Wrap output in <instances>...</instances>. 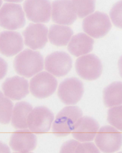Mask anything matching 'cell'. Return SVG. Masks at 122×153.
<instances>
[{"mask_svg":"<svg viewBox=\"0 0 122 153\" xmlns=\"http://www.w3.org/2000/svg\"><path fill=\"white\" fill-rule=\"evenodd\" d=\"M107 121L111 126L122 131V105L112 107L108 111Z\"/></svg>","mask_w":122,"mask_h":153,"instance_id":"24","label":"cell"},{"mask_svg":"<svg viewBox=\"0 0 122 153\" xmlns=\"http://www.w3.org/2000/svg\"><path fill=\"white\" fill-rule=\"evenodd\" d=\"M13 105L11 100L1 93V123L9 124L13 114Z\"/></svg>","mask_w":122,"mask_h":153,"instance_id":"23","label":"cell"},{"mask_svg":"<svg viewBox=\"0 0 122 153\" xmlns=\"http://www.w3.org/2000/svg\"><path fill=\"white\" fill-rule=\"evenodd\" d=\"M23 48V42L21 35L15 31H5L1 33V53L6 57L17 55Z\"/></svg>","mask_w":122,"mask_h":153,"instance_id":"17","label":"cell"},{"mask_svg":"<svg viewBox=\"0 0 122 153\" xmlns=\"http://www.w3.org/2000/svg\"><path fill=\"white\" fill-rule=\"evenodd\" d=\"M75 70L78 76L87 81H93L100 77L103 66L96 55L89 54L79 57L75 62Z\"/></svg>","mask_w":122,"mask_h":153,"instance_id":"7","label":"cell"},{"mask_svg":"<svg viewBox=\"0 0 122 153\" xmlns=\"http://www.w3.org/2000/svg\"><path fill=\"white\" fill-rule=\"evenodd\" d=\"M58 82L55 76L46 71L40 72L30 81V90L37 98L44 99L56 91Z\"/></svg>","mask_w":122,"mask_h":153,"instance_id":"5","label":"cell"},{"mask_svg":"<svg viewBox=\"0 0 122 153\" xmlns=\"http://www.w3.org/2000/svg\"><path fill=\"white\" fill-rule=\"evenodd\" d=\"M95 142L102 152L114 153L122 146V134L114 127L104 126L98 132Z\"/></svg>","mask_w":122,"mask_h":153,"instance_id":"6","label":"cell"},{"mask_svg":"<svg viewBox=\"0 0 122 153\" xmlns=\"http://www.w3.org/2000/svg\"><path fill=\"white\" fill-rule=\"evenodd\" d=\"M94 39L84 33H79L71 39L68 45L69 52L74 56L86 55L93 49Z\"/></svg>","mask_w":122,"mask_h":153,"instance_id":"18","label":"cell"},{"mask_svg":"<svg viewBox=\"0 0 122 153\" xmlns=\"http://www.w3.org/2000/svg\"><path fill=\"white\" fill-rule=\"evenodd\" d=\"M53 113L44 106L34 108L29 115L28 128L30 131L37 133H44L49 131L54 120Z\"/></svg>","mask_w":122,"mask_h":153,"instance_id":"9","label":"cell"},{"mask_svg":"<svg viewBox=\"0 0 122 153\" xmlns=\"http://www.w3.org/2000/svg\"><path fill=\"white\" fill-rule=\"evenodd\" d=\"M1 26L7 30H15L25 25V16L22 6L14 3H5L0 11Z\"/></svg>","mask_w":122,"mask_h":153,"instance_id":"4","label":"cell"},{"mask_svg":"<svg viewBox=\"0 0 122 153\" xmlns=\"http://www.w3.org/2000/svg\"><path fill=\"white\" fill-rule=\"evenodd\" d=\"M82 27L83 31L89 36L98 39L105 36L111 30L112 25L107 14L96 11L84 19Z\"/></svg>","mask_w":122,"mask_h":153,"instance_id":"3","label":"cell"},{"mask_svg":"<svg viewBox=\"0 0 122 153\" xmlns=\"http://www.w3.org/2000/svg\"><path fill=\"white\" fill-rule=\"evenodd\" d=\"M98 148H97L92 142H86L79 143L78 145L75 153H99Z\"/></svg>","mask_w":122,"mask_h":153,"instance_id":"26","label":"cell"},{"mask_svg":"<svg viewBox=\"0 0 122 153\" xmlns=\"http://www.w3.org/2000/svg\"><path fill=\"white\" fill-rule=\"evenodd\" d=\"M48 28L41 23H30L23 31L25 44L32 49H42L47 43Z\"/></svg>","mask_w":122,"mask_h":153,"instance_id":"11","label":"cell"},{"mask_svg":"<svg viewBox=\"0 0 122 153\" xmlns=\"http://www.w3.org/2000/svg\"><path fill=\"white\" fill-rule=\"evenodd\" d=\"M110 16L113 24L122 28V1L117 2L110 11Z\"/></svg>","mask_w":122,"mask_h":153,"instance_id":"25","label":"cell"},{"mask_svg":"<svg viewBox=\"0 0 122 153\" xmlns=\"http://www.w3.org/2000/svg\"><path fill=\"white\" fill-rule=\"evenodd\" d=\"M99 128L98 123L90 117H81L72 131V136L80 142H90L94 140Z\"/></svg>","mask_w":122,"mask_h":153,"instance_id":"14","label":"cell"},{"mask_svg":"<svg viewBox=\"0 0 122 153\" xmlns=\"http://www.w3.org/2000/svg\"><path fill=\"white\" fill-rule=\"evenodd\" d=\"M33 107L26 102L17 103L13 111L11 124L16 129H26L28 128V119Z\"/></svg>","mask_w":122,"mask_h":153,"instance_id":"19","label":"cell"},{"mask_svg":"<svg viewBox=\"0 0 122 153\" xmlns=\"http://www.w3.org/2000/svg\"><path fill=\"white\" fill-rule=\"evenodd\" d=\"M83 93V83L75 77L65 79L60 83L58 90V97L66 105L77 104L82 98Z\"/></svg>","mask_w":122,"mask_h":153,"instance_id":"8","label":"cell"},{"mask_svg":"<svg viewBox=\"0 0 122 153\" xmlns=\"http://www.w3.org/2000/svg\"><path fill=\"white\" fill-rule=\"evenodd\" d=\"M23 9L28 19L36 23H47L51 14L49 1H26Z\"/></svg>","mask_w":122,"mask_h":153,"instance_id":"12","label":"cell"},{"mask_svg":"<svg viewBox=\"0 0 122 153\" xmlns=\"http://www.w3.org/2000/svg\"><path fill=\"white\" fill-rule=\"evenodd\" d=\"M72 1H54L51 6V18L54 22L62 25H71L77 19Z\"/></svg>","mask_w":122,"mask_h":153,"instance_id":"13","label":"cell"},{"mask_svg":"<svg viewBox=\"0 0 122 153\" xmlns=\"http://www.w3.org/2000/svg\"><path fill=\"white\" fill-rule=\"evenodd\" d=\"M72 2L76 14L80 18L91 15L94 11V1H72Z\"/></svg>","mask_w":122,"mask_h":153,"instance_id":"22","label":"cell"},{"mask_svg":"<svg viewBox=\"0 0 122 153\" xmlns=\"http://www.w3.org/2000/svg\"><path fill=\"white\" fill-rule=\"evenodd\" d=\"M29 86L28 80L25 78L14 76L7 78L2 83V90L8 98L14 100H20L29 94Z\"/></svg>","mask_w":122,"mask_h":153,"instance_id":"16","label":"cell"},{"mask_svg":"<svg viewBox=\"0 0 122 153\" xmlns=\"http://www.w3.org/2000/svg\"><path fill=\"white\" fill-rule=\"evenodd\" d=\"M82 115V110L78 107H65L56 115L52 126V131L56 136H66L72 131Z\"/></svg>","mask_w":122,"mask_h":153,"instance_id":"2","label":"cell"},{"mask_svg":"<svg viewBox=\"0 0 122 153\" xmlns=\"http://www.w3.org/2000/svg\"><path fill=\"white\" fill-rule=\"evenodd\" d=\"M80 143L75 140H70L65 142L61 148V153H75L76 149Z\"/></svg>","mask_w":122,"mask_h":153,"instance_id":"27","label":"cell"},{"mask_svg":"<svg viewBox=\"0 0 122 153\" xmlns=\"http://www.w3.org/2000/svg\"><path fill=\"white\" fill-rule=\"evenodd\" d=\"M14 68L17 74L30 78L44 69V57L38 51L25 49L15 57Z\"/></svg>","mask_w":122,"mask_h":153,"instance_id":"1","label":"cell"},{"mask_svg":"<svg viewBox=\"0 0 122 153\" xmlns=\"http://www.w3.org/2000/svg\"><path fill=\"white\" fill-rule=\"evenodd\" d=\"M37 143L35 135L26 129L14 132L9 141L11 149L18 153H29L33 151L36 148Z\"/></svg>","mask_w":122,"mask_h":153,"instance_id":"15","label":"cell"},{"mask_svg":"<svg viewBox=\"0 0 122 153\" xmlns=\"http://www.w3.org/2000/svg\"><path fill=\"white\" fill-rule=\"evenodd\" d=\"M74 32L69 27L53 25L50 26L48 37L50 43L58 47L66 46L70 41Z\"/></svg>","mask_w":122,"mask_h":153,"instance_id":"20","label":"cell"},{"mask_svg":"<svg viewBox=\"0 0 122 153\" xmlns=\"http://www.w3.org/2000/svg\"><path fill=\"white\" fill-rule=\"evenodd\" d=\"M72 59L66 52L56 51L46 56L44 60L45 69L54 76L67 75L72 68Z\"/></svg>","mask_w":122,"mask_h":153,"instance_id":"10","label":"cell"},{"mask_svg":"<svg viewBox=\"0 0 122 153\" xmlns=\"http://www.w3.org/2000/svg\"><path fill=\"white\" fill-rule=\"evenodd\" d=\"M103 101L107 107L122 105V82H113L104 88Z\"/></svg>","mask_w":122,"mask_h":153,"instance_id":"21","label":"cell"},{"mask_svg":"<svg viewBox=\"0 0 122 153\" xmlns=\"http://www.w3.org/2000/svg\"><path fill=\"white\" fill-rule=\"evenodd\" d=\"M118 68H119V74L122 78V56L120 57L119 60L118 61Z\"/></svg>","mask_w":122,"mask_h":153,"instance_id":"28","label":"cell"}]
</instances>
